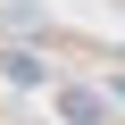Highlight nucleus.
Listing matches in <instances>:
<instances>
[{"mask_svg": "<svg viewBox=\"0 0 125 125\" xmlns=\"http://www.w3.org/2000/svg\"><path fill=\"white\" fill-rule=\"evenodd\" d=\"M58 108H67V125H100V100L92 92H58Z\"/></svg>", "mask_w": 125, "mask_h": 125, "instance_id": "1", "label": "nucleus"}, {"mask_svg": "<svg viewBox=\"0 0 125 125\" xmlns=\"http://www.w3.org/2000/svg\"><path fill=\"white\" fill-rule=\"evenodd\" d=\"M0 67H9V83H42V58H33V50H9Z\"/></svg>", "mask_w": 125, "mask_h": 125, "instance_id": "2", "label": "nucleus"}]
</instances>
